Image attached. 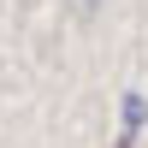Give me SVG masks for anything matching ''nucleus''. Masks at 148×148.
<instances>
[{"mask_svg": "<svg viewBox=\"0 0 148 148\" xmlns=\"http://www.w3.org/2000/svg\"><path fill=\"white\" fill-rule=\"evenodd\" d=\"M119 119H125V125H119V130H125V142H136V136H142V125H148V101H142L136 89L119 101Z\"/></svg>", "mask_w": 148, "mask_h": 148, "instance_id": "obj_1", "label": "nucleus"}, {"mask_svg": "<svg viewBox=\"0 0 148 148\" xmlns=\"http://www.w3.org/2000/svg\"><path fill=\"white\" fill-rule=\"evenodd\" d=\"M83 6H95V0H83Z\"/></svg>", "mask_w": 148, "mask_h": 148, "instance_id": "obj_2", "label": "nucleus"}, {"mask_svg": "<svg viewBox=\"0 0 148 148\" xmlns=\"http://www.w3.org/2000/svg\"><path fill=\"white\" fill-rule=\"evenodd\" d=\"M119 148H130V142H119Z\"/></svg>", "mask_w": 148, "mask_h": 148, "instance_id": "obj_3", "label": "nucleus"}]
</instances>
